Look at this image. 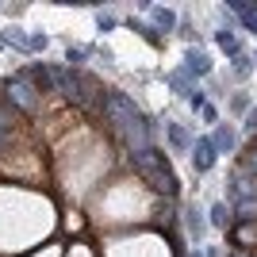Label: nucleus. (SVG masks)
<instances>
[{
    "mask_svg": "<svg viewBox=\"0 0 257 257\" xmlns=\"http://www.w3.org/2000/svg\"><path fill=\"white\" fill-rule=\"evenodd\" d=\"M184 73H188V77H204V73H211V62H207V54L188 50V58H184Z\"/></svg>",
    "mask_w": 257,
    "mask_h": 257,
    "instance_id": "obj_6",
    "label": "nucleus"
},
{
    "mask_svg": "<svg viewBox=\"0 0 257 257\" xmlns=\"http://www.w3.org/2000/svg\"><path fill=\"white\" fill-rule=\"evenodd\" d=\"M246 169H249V173H253V177H257V142H253V150L246 154Z\"/></svg>",
    "mask_w": 257,
    "mask_h": 257,
    "instance_id": "obj_16",
    "label": "nucleus"
},
{
    "mask_svg": "<svg viewBox=\"0 0 257 257\" xmlns=\"http://www.w3.org/2000/svg\"><path fill=\"white\" fill-rule=\"evenodd\" d=\"M39 50H46V35H31V50L27 54H39Z\"/></svg>",
    "mask_w": 257,
    "mask_h": 257,
    "instance_id": "obj_15",
    "label": "nucleus"
},
{
    "mask_svg": "<svg viewBox=\"0 0 257 257\" xmlns=\"http://www.w3.org/2000/svg\"><path fill=\"white\" fill-rule=\"evenodd\" d=\"M100 111H104V119L119 131V135H127V139L142 127V123H146V119H142V111H139V104H135L127 92H115V88H111V92L104 96Z\"/></svg>",
    "mask_w": 257,
    "mask_h": 257,
    "instance_id": "obj_2",
    "label": "nucleus"
},
{
    "mask_svg": "<svg viewBox=\"0 0 257 257\" xmlns=\"http://www.w3.org/2000/svg\"><path fill=\"white\" fill-rule=\"evenodd\" d=\"M188 230H192L196 238L204 234V219H200V211H188Z\"/></svg>",
    "mask_w": 257,
    "mask_h": 257,
    "instance_id": "obj_14",
    "label": "nucleus"
},
{
    "mask_svg": "<svg viewBox=\"0 0 257 257\" xmlns=\"http://www.w3.org/2000/svg\"><path fill=\"white\" fill-rule=\"evenodd\" d=\"M230 238H234V246L242 253H257V223H238L230 230Z\"/></svg>",
    "mask_w": 257,
    "mask_h": 257,
    "instance_id": "obj_4",
    "label": "nucleus"
},
{
    "mask_svg": "<svg viewBox=\"0 0 257 257\" xmlns=\"http://www.w3.org/2000/svg\"><path fill=\"white\" fill-rule=\"evenodd\" d=\"M234 215L242 223H257V196H246V200H238L234 204Z\"/></svg>",
    "mask_w": 257,
    "mask_h": 257,
    "instance_id": "obj_8",
    "label": "nucleus"
},
{
    "mask_svg": "<svg viewBox=\"0 0 257 257\" xmlns=\"http://www.w3.org/2000/svg\"><path fill=\"white\" fill-rule=\"evenodd\" d=\"M146 12H150V20L158 23L161 31H173V27H177V16H173L169 8H150V4H146Z\"/></svg>",
    "mask_w": 257,
    "mask_h": 257,
    "instance_id": "obj_9",
    "label": "nucleus"
},
{
    "mask_svg": "<svg viewBox=\"0 0 257 257\" xmlns=\"http://www.w3.org/2000/svg\"><path fill=\"white\" fill-rule=\"evenodd\" d=\"M234 131L230 127H215V135H211V146H215V154H230L234 150Z\"/></svg>",
    "mask_w": 257,
    "mask_h": 257,
    "instance_id": "obj_7",
    "label": "nucleus"
},
{
    "mask_svg": "<svg viewBox=\"0 0 257 257\" xmlns=\"http://www.w3.org/2000/svg\"><path fill=\"white\" fill-rule=\"evenodd\" d=\"M234 73H238V77H246V73H249V62H246V58H242V54H238V58H234Z\"/></svg>",
    "mask_w": 257,
    "mask_h": 257,
    "instance_id": "obj_17",
    "label": "nucleus"
},
{
    "mask_svg": "<svg viewBox=\"0 0 257 257\" xmlns=\"http://www.w3.org/2000/svg\"><path fill=\"white\" fill-rule=\"evenodd\" d=\"M246 131H249V135H257V107H253V111H246Z\"/></svg>",
    "mask_w": 257,
    "mask_h": 257,
    "instance_id": "obj_18",
    "label": "nucleus"
},
{
    "mask_svg": "<svg viewBox=\"0 0 257 257\" xmlns=\"http://www.w3.org/2000/svg\"><path fill=\"white\" fill-rule=\"evenodd\" d=\"M169 142L177 146V150H184V146H188V135H184V131L177 127V123H169Z\"/></svg>",
    "mask_w": 257,
    "mask_h": 257,
    "instance_id": "obj_13",
    "label": "nucleus"
},
{
    "mask_svg": "<svg viewBox=\"0 0 257 257\" xmlns=\"http://www.w3.org/2000/svg\"><path fill=\"white\" fill-rule=\"evenodd\" d=\"M39 96H43V92H39V88H35L23 73H16V77H8V81H4V100H8L12 111L35 115V111H39Z\"/></svg>",
    "mask_w": 257,
    "mask_h": 257,
    "instance_id": "obj_3",
    "label": "nucleus"
},
{
    "mask_svg": "<svg viewBox=\"0 0 257 257\" xmlns=\"http://www.w3.org/2000/svg\"><path fill=\"white\" fill-rule=\"evenodd\" d=\"M192 165H196V173H207L215 165V146H211V139H196L192 142Z\"/></svg>",
    "mask_w": 257,
    "mask_h": 257,
    "instance_id": "obj_5",
    "label": "nucleus"
},
{
    "mask_svg": "<svg viewBox=\"0 0 257 257\" xmlns=\"http://www.w3.org/2000/svg\"><path fill=\"white\" fill-rule=\"evenodd\" d=\"M88 54H92L88 46H69V50H65V62H69V69H73V65H81Z\"/></svg>",
    "mask_w": 257,
    "mask_h": 257,
    "instance_id": "obj_12",
    "label": "nucleus"
},
{
    "mask_svg": "<svg viewBox=\"0 0 257 257\" xmlns=\"http://www.w3.org/2000/svg\"><path fill=\"white\" fill-rule=\"evenodd\" d=\"M207 223H211V226H226V223H230V211H226V204H215L211 211H207Z\"/></svg>",
    "mask_w": 257,
    "mask_h": 257,
    "instance_id": "obj_11",
    "label": "nucleus"
},
{
    "mask_svg": "<svg viewBox=\"0 0 257 257\" xmlns=\"http://www.w3.org/2000/svg\"><path fill=\"white\" fill-rule=\"evenodd\" d=\"M111 27H115V16H104V12H100V31H111Z\"/></svg>",
    "mask_w": 257,
    "mask_h": 257,
    "instance_id": "obj_19",
    "label": "nucleus"
},
{
    "mask_svg": "<svg viewBox=\"0 0 257 257\" xmlns=\"http://www.w3.org/2000/svg\"><path fill=\"white\" fill-rule=\"evenodd\" d=\"M215 43L223 46L226 54H234V58H238V50H242V46H238V35L230 31V27H223V31H215Z\"/></svg>",
    "mask_w": 257,
    "mask_h": 257,
    "instance_id": "obj_10",
    "label": "nucleus"
},
{
    "mask_svg": "<svg viewBox=\"0 0 257 257\" xmlns=\"http://www.w3.org/2000/svg\"><path fill=\"white\" fill-rule=\"evenodd\" d=\"M131 165H135V173H139V177L150 184L158 196H165V200H177V192H181V181H177V173H173L169 158H165L158 146L135 150V154H131Z\"/></svg>",
    "mask_w": 257,
    "mask_h": 257,
    "instance_id": "obj_1",
    "label": "nucleus"
}]
</instances>
